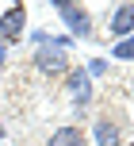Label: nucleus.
Here are the masks:
<instances>
[{
  "label": "nucleus",
  "mask_w": 134,
  "mask_h": 146,
  "mask_svg": "<svg viewBox=\"0 0 134 146\" xmlns=\"http://www.w3.org/2000/svg\"><path fill=\"white\" fill-rule=\"evenodd\" d=\"M107 35L119 42V38H130L134 35V4H115L111 12H107Z\"/></svg>",
  "instance_id": "5"
},
{
  "label": "nucleus",
  "mask_w": 134,
  "mask_h": 146,
  "mask_svg": "<svg viewBox=\"0 0 134 146\" xmlns=\"http://www.w3.org/2000/svg\"><path fill=\"white\" fill-rule=\"evenodd\" d=\"M65 92H69V104H73V111H84V108H92V100H96V88H92V81H88V73H84V66H73L65 73Z\"/></svg>",
  "instance_id": "3"
},
{
  "label": "nucleus",
  "mask_w": 134,
  "mask_h": 146,
  "mask_svg": "<svg viewBox=\"0 0 134 146\" xmlns=\"http://www.w3.org/2000/svg\"><path fill=\"white\" fill-rule=\"evenodd\" d=\"M31 42H35V50H38V46H50V31H46V27L31 31Z\"/></svg>",
  "instance_id": "10"
},
{
  "label": "nucleus",
  "mask_w": 134,
  "mask_h": 146,
  "mask_svg": "<svg viewBox=\"0 0 134 146\" xmlns=\"http://www.w3.org/2000/svg\"><path fill=\"white\" fill-rule=\"evenodd\" d=\"M50 8H58L61 23L69 27L73 38H84V42H96V23H92V12L77 0H50Z\"/></svg>",
  "instance_id": "1"
},
{
  "label": "nucleus",
  "mask_w": 134,
  "mask_h": 146,
  "mask_svg": "<svg viewBox=\"0 0 134 146\" xmlns=\"http://www.w3.org/2000/svg\"><path fill=\"white\" fill-rule=\"evenodd\" d=\"M84 73H88V81H100V77L111 73V62H107V58H88V62H84Z\"/></svg>",
  "instance_id": "8"
},
{
  "label": "nucleus",
  "mask_w": 134,
  "mask_h": 146,
  "mask_svg": "<svg viewBox=\"0 0 134 146\" xmlns=\"http://www.w3.org/2000/svg\"><path fill=\"white\" fill-rule=\"evenodd\" d=\"M23 31H27V4H8L0 12V42L12 50L23 42Z\"/></svg>",
  "instance_id": "4"
},
{
  "label": "nucleus",
  "mask_w": 134,
  "mask_h": 146,
  "mask_svg": "<svg viewBox=\"0 0 134 146\" xmlns=\"http://www.w3.org/2000/svg\"><path fill=\"white\" fill-rule=\"evenodd\" d=\"M88 142V131H84L81 123H61L50 131V139H46V146H84Z\"/></svg>",
  "instance_id": "7"
},
{
  "label": "nucleus",
  "mask_w": 134,
  "mask_h": 146,
  "mask_svg": "<svg viewBox=\"0 0 134 146\" xmlns=\"http://www.w3.org/2000/svg\"><path fill=\"white\" fill-rule=\"evenodd\" d=\"M92 142L96 146H123V119L119 115H100L92 123Z\"/></svg>",
  "instance_id": "6"
},
{
  "label": "nucleus",
  "mask_w": 134,
  "mask_h": 146,
  "mask_svg": "<svg viewBox=\"0 0 134 146\" xmlns=\"http://www.w3.org/2000/svg\"><path fill=\"white\" fill-rule=\"evenodd\" d=\"M130 108H127V119H130V127H134V100H127Z\"/></svg>",
  "instance_id": "11"
},
{
  "label": "nucleus",
  "mask_w": 134,
  "mask_h": 146,
  "mask_svg": "<svg viewBox=\"0 0 134 146\" xmlns=\"http://www.w3.org/2000/svg\"><path fill=\"white\" fill-rule=\"evenodd\" d=\"M31 66L38 69V77H50V81H65V73L73 69V62H69V54L54 50V46H38V50L31 54Z\"/></svg>",
  "instance_id": "2"
},
{
  "label": "nucleus",
  "mask_w": 134,
  "mask_h": 146,
  "mask_svg": "<svg viewBox=\"0 0 134 146\" xmlns=\"http://www.w3.org/2000/svg\"><path fill=\"white\" fill-rule=\"evenodd\" d=\"M4 139H8V127H4V123H0V142H4Z\"/></svg>",
  "instance_id": "12"
},
{
  "label": "nucleus",
  "mask_w": 134,
  "mask_h": 146,
  "mask_svg": "<svg viewBox=\"0 0 134 146\" xmlns=\"http://www.w3.org/2000/svg\"><path fill=\"white\" fill-rule=\"evenodd\" d=\"M111 58L115 62H134V35L130 38H119V42L111 46Z\"/></svg>",
  "instance_id": "9"
},
{
  "label": "nucleus",
  "mask_w": 134,
  "mask_h": 146,
  "mask_svg": "<svg viewBox=\"0 0 134 146\" xmlns=\"http://www.w3.org/2000/svg\"><path fill=\"white\" fill-rule=\"evenodd\" d=\"M123 146H134V139H130V142H123Z\"/></svg>",
  "instance_id": "13"
}]
</instances>
